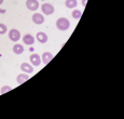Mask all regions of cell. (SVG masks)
<instances>
[{
  "instance_id": "1",
  "label": "cell",
  "mask_w": 124,
  "mask_h": 119,
  "mask_svg": "<svg viewBox=\"0 0 124 119\" xmlns=\"http://www.w3.org/2000/svg\"><path fill=\"white\" fill-rule=\"evenodd\" d=\"M56 27L58 28L59 30H67L69 27H70V22H69L68 18L66 17H59L57 18L56 21Z\"/></svg>"
},
{
  "instance_id": "2",
  "label": "cell",
  "mask_w": 124,
  "mask_h": 119,
  "mask_svg": "<svg viewBox=\"0 0 124 119\" xmlns=\"http://www.w3.org/2000/svg\"><path fill=\"white\" fill-rule=\"evenodd\" d=\"M41 11L45 15H51V14L54 13L55 9H54V7L51 3H43L41 6Z\"/></svg>"
},
{
  "instance_id": "3",
  "label": "cell",
  "mask_w": 124,
  "mask_h": 119,
  "mask_svg": "<svg viewBox=\"0 0 124 119\" xmlns=\"http://www.w3.org/2000/svg\"><path fill=\"white\" fill-rule=\"evenodd\" d=\"M9 38H10L11 41L17 42L21 39V33L17 29H15V28H12L10 32H9Z\"/></svg>"
},
{
  "instance_id": "4",
  "label": "cell",
  "mask_w": 124,
  "mask_h": 119,
  "mask_svg": "<svg viewBox=\"0 0 124 119\" xmlns=\"http://www.w3.org/2000/svg\"><path fill=\"white\" fill-rule=\"evenodd\" d=\"M26 8L30 11H36L39 8V2L37 0H27L26 1Z\"/></svg>"
},
{
  "instance_id": "5",
  "label": "cell",
  "mask_w": 124,
  "mask_h": 119,
  "mask_svg": "<svg viewBox=\"0 0 124 119\" xmlns=\"http://www.w3.org/2000/svg\"><path fill=\"white\" fill-rule=\"evenodd\" d=\"M32 22L37 25H41L44 23V16L41 13H35L32 15Z\"/></svg>"
},
{
  "instance_id": "6",
  "label": "cell",
  "mask_w": 124,
  "mask_h": 119,
  "mask_svg": "<svg viewBox=\"0 0 124 119\" xmlns=\"http://www.w3.org/2000/svg\"><path fill=\"white\" fill-rule=\"evenodd\" d=\"M21 69L26 74H32L34 73V67H32L29 63H26V62H24V63L21 64Z\"/></svg>"
},
{
  "instance_id": "7",
  "label": "cell",
  "mask_w": 124,
  "mask_h": 119,
  "mask_svg": "<svg viewBox=\"0 0 124 119\" xmlns=\"http://www.w3.org/2000/svg\"><path fill=\"white\" fill-rule=\"evenodd\" d=\"M29 60H30V62H31V64L34 66H39L40 64H41V58H40L37 53H32L31 55H30Z\"/></svg>"
},
{
  "instance_id": "8",
  "label": "cell",
  "mask_w": 124,
  "mask_h": 119,
  "mask_svg": "<svg viewBox=\"0 0 124 119\" xmlns=\"http://www.w3.org/2000/svg\"><path fill=\"white\" fill-rule=\"evenodd\" d=\"M23 42H24V44H28V46L34 44L35 43L34 36H31L30 34H26L25 36H23Z\"/></svg>"
},
{
  "instance_id": "9",
  "label": "cell",
  "mask_w": 124,
  "mask_h": 119,
  "mask_svg": "<svg viewBox=\"0 0 124 119\" xmlns=\"http://www.w3.org/2000/svg\"><path fill=\"white\" fill-rule=\"evenodd\" d=\"M37 40L40 42V43H45V42L47 41V35L45 34V33H43V32H38L37 33Z\"/></svg>"
},
{
  "instance_id": "10",
  "label": "cell",
  "mask_w": 124,
  "mask_h": 119,
  "mask_svg": "<svg viewBox=\"0 0 124 119\" xmlns=\"http://www.w3.org/2000/svg\"><path fill=\"white\" fill-rule=\"evenodd\" d=\"M29 79V76L27 75V74H20V75L16 77V82L18 83V85H22L25 81H27V80Z\"/></svg>"
},
{
  "instance_id": "11",
  "label": "cell",
  "mask_w": 124,
  "mask_h": 119,
  "mask_svg": "<svg viewBox=\"0 0 124 119\" xmlns=\"http://www.w3.org/2000/svg\"><path fill=\"white\" fill-rule=\"evenodd\" d=\"M42 61L44 64H47L49 62H51V60L53 59V54L51 53V52H44L43 54H42Z\"/></svg>"
},
{
  "instance_id": "12",
  "label": "cell",
  "mask_w": 124,
  "mask_h": 119,
  "mask_svg": "<svg viewBox=\"0 0 124 119\" xmlns=\"http://www.w3.org/2000/svg\"><path fill=\"white\" fill-rule=\"evenodd\" d=\"M13 52L15 54H22L24 52V47L23 44H20V43H15L13 46Z\"/></svg>"
},
{
  "instance_id": "13",
  "label": "cell",
  "mask_w": 124,
  "mask_h": 119,
  "mask_svg": "<svg viewBox=\"0 0 124 119\" xmlns=\"http://www.w3.org/2000/svg\"><path fill=\"white\" fill-rule=\"evenodd\" d=\"M65 6L68 9H73L78 6V1L77 0H66L65 1Z\"/></svg>"
},
{
  "instance_id": "14",
  "label": "cell",
  "mask_w": 124,
  "mask_h": 119,
  "mask_svg": "<svg viewBox=\"0 0 124 119\" xmlns=\"http://www.w3.org/2000/svg\"><path fill=\"white\" fill-rule=\"evenodd\" d=\"M71 16H72V18H75V20H79L81 16H82V12L80 10H73L71 12Z\"/></svg>"
},
{
  "instance_id": "15",
  "label": "cell",
  "mask_w": 124,
  "mask_h": 119,
  "mask_svg": "<svg viewBox=\"0 0 124 119\" xmlns=\"http://www.w3.org/2000/svg\"><path fill=\"white\" fill-rule=\"evenodd\" d=\"M7 32H8V27L4 24L0 23V35H4Z\"/></svg>"
},
{
  "instance_id": "16",
  "label": "cell",
  "mask_w": 124,
  "mask_h": 119,
  "mask_svg": "<svg viewBox=\"0 0 124 119\" xmlns=\"http://www.w3.org/2000/svg\"><path fill=\"white\" fill-rule=\"evenodd\" d=\"M12 90V88L10 87V85H3V87L0 89V93L1 94H3V93H6V92H9V91H11Z\"/></svg>"
},
{
  "instance_id": "17",
  "label": "cell",
  "mask_w": 124,
  "mask_h": 119,
  "mask_svg": "<svg viewBox=\"0 0 124 119\" xmlns=\"http://www.w3.org/2000/svg\"><path fill=\"white\" fill-rule=\"evenodd\" d=\"M86 2H87V0H82V6L85 7L86 6Z\"/></svg>"
},
{
  "instance_id": "18",
  "label": "cell",
  "mask_w": 124,
  "mask_h": 119,
  "mask_svg": "<svg viewBox=\"0 0 124 119\" xmlns=\"http://www.w3.org/2000/svg\"><path fill=\"white\" fill-rule=\"evenodd\" d=\"M3 3V0H0V4H2Z\"/></svg>"
}]
</instances>
